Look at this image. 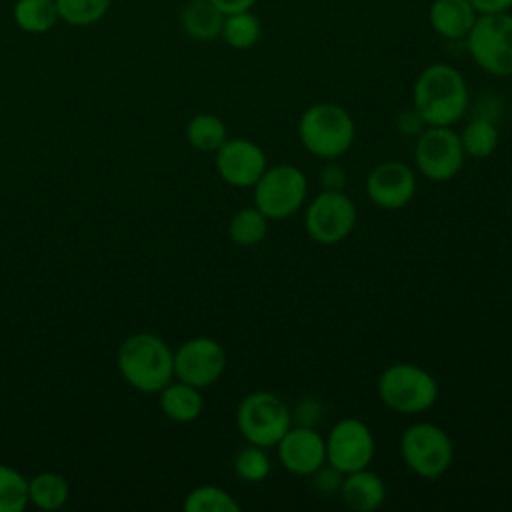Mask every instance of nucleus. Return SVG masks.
I'll list each match as a JSON object with an SVG mask.
<instances>
[{
	"label": "nucleus",
	"mask_w": 512,
	"mask_h": 512,
	"mask_svg": "<svg viewBox=\"0 0 512 512\" xmlns=\"http://www.w3.org/2000/svg\"><path fill=\"white\" fill-rule=\"evenodd\" d=\"M12 18L26 34H46L58 24L60 14L54 0H16Z\"/></svg>",
	"instance_id": "obj_20"
},
{
	"label": "nucleus",
	"mask_w": 512,
	"mask_h": 512,
	"mask_svg": "<svg viewBox=\"0 0 512 512\" xmlns=\"http://www.w3.org/2000/svg\"><path fill=\"white\" fill-rule=\"evenodd\" d=\"M326 440V462L342 474L368 468L374 460L376 442L372 430L358 418L338 420Z\"/></svg>",
	"instance_id": "obj_11"
},
{
	"label": "nucleus",
	"mask_w": 512,
	"mask_h": 512,
	"mask_svg": "<svg viewBox=\"0 0 512 512\" xmlns=\"http://www.w3.org/2000/svg\"><path fill=\"white\" fill-rule=\"evenodd\" d=\"M214 154L218 176L234 188H252L268 168L266 152L248 138H228Z\"/></svg>",
	"instance_id": "obj_13"
},
{
	"label": "nucleus",
	"mask_w": 512,
	"mask_h": 512,
	"mask_svg": "<svg viewBox=\"0 0 512 512\" xmlns=\"http://www.w3.org/2000/svg\"><path fill=\"white\" fill-rule=\"evenodd\" d=\"M366 194L370 202L382 210H400L408 206L416 194L414 170L400 160H384L370 170Z\"/></svg>",
	"instance_id": "obj_14"
},
{
	"label": "nucleus",
	"mask_w": 512,
	"mask_h": 512,
	"mask_svg": "<svg viewBox=\"0 0 512 512\" xmlns=\"http://www.w3.org/2000/svg\"><path fill=\"white\" fill-rule=\"evenodd\" d=\"M510 208H512V190H510Z\"/></svg>",
	"instance_id": "obj_36"
},
{
	"label": "nucleus",
	"mask_w": 512,
	"mask_h": 512,
	"mask_svg": "<svg viewBox=\"0 0 512 512\" xmlns=\"http://www.w3.org/2000/svg\"><path fill=\"white\" fill-rule=\"evenodd\" d=\"M470 104L462 72L446 62L428 64L414 80L412 108L426 126H454Z\"/></svg>",
	"instance_id": "obj_1"
},
{
	"label": "nucleus",
	"mask_w": 512,
	"mask_h": 512,
	"mask_svg": "<svg viewBox=\"0 0 512 512\" xmlns=\"http://www.w3.org/2000/svg\"><path fill=\"white\" fill-rule=\"evenodd\" d=\"M28 504V480L14 468L0 464V512H22Z\"/></svg>",
	"instance_id": "obj_29"
},
{
	"label": "nucleus",
	"mask_w": 512,
	"mask_h": 512,
	"mask_svg": "<svg viewBox=\"0 0 512 512\" xmlns=\"http://www.w3.org/2000/svg\"><path fill=\"white\" fill-rule=\"evenodd\" d=\"M236 426L246 442L274 448L292 426V410L278 394L256 390L240 400Z\"/></svg>",
	"instance_id": "obj_5"
},
{
	"label": "nucleus",
	"mask_w": 512,
	"mask_h": 512,
	"mask_svg": "<svg viewBox=\"0 0 512 512\" xmlns=\"http://www.w3.org/2000/svg\"><path fill=\"white\" fill-rule=\"evenodd\" d=\"M460 142L466 156L474 160H484L492 156L494 150L498 148L500 134L492 120L478 116L464 126V130L460 132Z\"/></svg>",
	"instance_id": "obj_21"
},
{
	"label": "nucleus",
	"mask_w": 512,
	"mask_h": 512,
	"mask_svg": "<svg viewBox=\"0 0 512 512\" xmlns=\"http://www.w3.org/2000/svg\"><path fill=\"white\" fill-rule=\"evenodd\" d=\"M224 370L226 352L214 338H190L174 352V376L200 390L218 382Z\"/></svg>",
	"instance_id": "obj_12"
},
{
	"label": "nucleus",
	"mask_w": 512,
	"mask_h": 512,
	"mask_svg": "<svg viewBox=\"0 0 512 512\" xmlns=\"http://www.w3.org/2000/svg\"><path fill=\"white\" fill-rule=\"evenodd\" d=\"M232 466H234V472L240 480L252 482V484L266 480L270 470H272L270 456H268L266 448L250 444V442L236 452Z\"/></svg>",
	"instance_id": "obj_28"
},
{
	"label": "nucleus",
	"mask_w": 512,
	"mask_h": 512,
	"mask_svg": "<svg viewBox=\"0 0 512 512\" xmlns=\"http://www.w3.org/2000/svg\"><path fill=\"white\" fill-rule=\"evenodd\" d=\"M312 480V486L316 490H320L322 494H330L334 490H340V484H342V478L344 474L338 472L334 466H330L328 462L324 466H320L314 474L308 476Z\"/></svg>",
	"instance_id": "obj_30"
},
{
	"label": "nucleus",
	"mask_w": 512,
	"mask_h": 512,
	"mask_svg": "<svg viewBox=\"0 0 512 512\" xmlns=\"http://www.w3.org/2000/svg\"><path fill=\"white\" fill-rule=\"evenodd\" d=\"M464 42L480 70L496 78L512 76V12L478 16Z\"/></svg>",
	"instance_id": "obj_6"
},
{
	"label": "nucleus",
	"mask_w": 512,
	"mask_h": 512,
	"mask_svg": "<svg viewBox=\"0 0 512 512\" xmlns=\"http://www.w3.org/2000/svg\"><path fill=\"white\" fill-rule=\"evenodd\" d=\"M60 20L74 28L98 24L110 10L112 0H54Z\"/></svg>",
	"instance_id": "obj_27"
},
{
	"label": "nucleus",
	"mask_w": 512,
	"mask_h": 512,
	"mask_svg": "<svg viewBox=\"0 0 512 512\" xmlns=\"http://www.w3.org/2000/svg\"><path fill=\"white\" fill-rule=\"evenodd\" d=\"M320 184H322V190H344L346 170L338 162L326 160V164L320 170Z\"/></svg>",
	"instance_id": "obj_31"
},
{
	"label": "nucleus",
	"mask_w": 512,
	"mask_h": 512,
	"mask_svg": "<svg viewBox=\"0 0 512 512\" xmlns=\"http://www.w3.org/2000/svg\"><path fill=\"white\" fill-rule=\"evenodd\" d=\"M466 154L460 134L452 126H426L414 144L418 172L430 182H448L464 166Z\"/></svg>",
	"instance_id": "obj_10"
},
{
	"label": "nucleus",
	"mask_w": 512,
	"mask_h": 512,
	"mask_svg": "<svg viewBox=\"0 0 512 512\" xmlns=\"http://www.w3.org/2000/svg\"><path fill=\"white\" fill-rule=\"evenodd\" d=\"M186 512H240L234 496L214 484H202L190 490L184 498Z\"/></svg>",
	"instance_id": "obj_26"
},
{
	"label": "nucleus",
	"mask_w": 512,
	"mask_h": 512,
	"mask_svg": "<svg viewBox=\"0 0 512 512\" xmlns=\"http://www.w3.org/2000/svg\"><path fill=\"white\" fill-rule=\"evenodd\" d=\"M118 370L132 388L160 392L174 378V352L160 336L138 332L118 348Z\"/></svg>",
	"instance_id": "obj_2"
},
{
	"label": "nucleus",
	"mask_w": 512,
	"mask_h": 512,
	"mask_svg": "<svg viewBox=\"0 0 512 512\" xmlns=\"http://www.w3.org/2000/svg\"><path fill=\"white\" fill-rule=\"evenodd\" d=\"M356 138L354 118L346 108L334 102H316L308 106L298 120V140L304 150L322 160H338Z\"/></svg>",
	"instance_id": "obj_3"
},
{
	"label": "nucleus",
	"mask_w": 512,
	"mask_h": 512,
	"mask_svg": "<svg viewBox=\"0 0 512 512\" xmlns=\"http://www.w3.org/2000/svg\"><path fill=\"white\" fill-rule=\"evenodd\" d=\"M378 396L386 408L398 414H422L430 410L440 394L436 378L412 362H396L382 370Z\"/></svg>",
	"instance_id": "obj_4"
},
{
	"label": "nucleus",
	"mask_w": 512,
	"mask_h": 512,
	"mask_svg": "<svg viewBox=\"0 0 512 512\" xmlns=\"http://www.w3.org/2000/svg\"><path fill=\"white\" fill-rule=\"evenodd\" d=\"M284 470L294 476H310L326 464V440L314 426L292 424L274 446Z\"/></svg>",
	"instance_id": "obj_15"
},
{
	"label": "nucleus",
	"mask_w": 512,
	"mask_h": 512,
	"mask_svg": "<svg viewBox=\"0 0 512 512\" xmlns=\"http://www.w3.org/2000/svg\"><path fill=\"white\" fill-rule=\"evenodd\" d=\"M358 222V208L344 190H322L304 212V228L310 240L334 246L346 240Z\"/></svg>",
	"instance_id": "obj_9"
},
{
	"label": "nucleus",
	"mask_w": 512,
	"mask_h": 512,
	"mask_svg": "<svg viewBox=\"0 0 512 512\" xmlns=\"http://www.w3.org/2000/svg\"><path fill=\"white\" fill-rule=\"evenodd\" d=\"M400 456L408 470L424 480H436L454 462V444L444 428L432 422L408 426L400 438Z\"/></svg>",
	"instance_id": "obj_7"
},
{
	"label": "nucleus",
	"mask_w": 512,
	"mask_h": 512,
	"mask_svg": "<svg viewBox=\"0 0 512 512\" xmlns=\"http://www.w3.org/2000/svg\"><path fill=\"white\" fill-rule=\"evenodd\" d=\"M268 222L270 220L256 206H246L234 212V216L230 218L228 234L238 246H256L266 238Z\"/></svg>",
	"instance_id": "obj_25"
},
{
	"label": "nucleus",
	"mask_w": 512,
	"mask_h": 512,
	"mask_svg": "<svg viewBox=\"0 0 512 512\" xmlns=\"http://www.w3.org/2000/svg\"><path fill=\"white\" fill-rule=\"evenodd\" d=\"M320 402L316 400V398H304L298 406H296V410H294V414H292V420L294 418H298V424H302V426H314L318 420H320Z\"/></svg>",
	"instance_id": "obj_32"
},
{
	"label": "nucleus",
	"mask_w": 512,
	"mask_h": 512,
	"mask_svg": "<svg viewBox=\"0 0 512 512\" xmlns=\"http://www.w3.org/2000/svg\"><path fill=\"white\" fill-rule=\"evenodd\" d=\"M160 408L166 418L178 424H188L194 422L202 408L204 400L200 394V388L186 384L182 380L170 382L160 390Z\"/></svg>",
	"instance_id": "obj_19"
},
{
	"label": "nucleus",
	"mask_w": 512,
	"mask_h": 512,
	"mask_svg": "<svg viewBox=\"0 0 512 512\" xmlns=\"http://www.w3.org/2000/svg\"><path fill=\"white\" fill-rule=\"evenodd\" d=\"M396 128L400 130V134L404 136H418L426 124L422 122V118L418 116V112L412 108V110H404L398 114L396 118Z\"/></svg>",
	"instance_id": "obj_33"
},
{
	"label": "nucleus",
	"mask_w": 512,
	"mask_h": 512,
	"mask_svg": "<svg viewBox=\"0 0 512 512\" xmlns=\"http://www.w3.org/2000/svg\"><path fill=\"white\" fill-rule=\"evenodd\" d=\"M262 36V24L256 14L250 10L234 12L224 16L220 38L234 50H248L252 48Z\"/></svg>",
	"instance_id": "obj_24"
},
{
	"label": "nucleus",
	"mask_w": 512,
	"mask_h": 512,
	"mask_svg": "<svg viewBox=\"0 0 512 512\" xmlns=\"http://www.w3.org/2000/svg\"><path fill=\"white\" fill-rule=\"evenodd\" d=\"M478 14L468 0H434L428 8L432 30L446 40H464Z\"/></svg>",
	"instance_id": "obj_17"
},
{
	"label": "nucleus",
	"mask_w": 512,
	"mask_h": 512,
	"mask_svg": "<svg viewBox=\"0 0 512 512\" xmlns=\"http://www.w3.org/2000/svg\"><path fill=\"white\" fill-rule=\"evenodd\" d=\"M340 496L350 510L374 512L386 500V484L376 472H372L370 468H362L344 474L340 484Z\"/></svg>",
	"instance_id": "obj_16"
},
{
	"label": "nucleus",
	"mask_w": 512,
	"mask_h": 512,
	"mask_svg": "<svg viewBox=\"0 0 512 512\" xmlns=\"http://www.w3.org/2000/svg\"><path fill=\"white\" fill-rule=\"evenodd\" d=\"M224 16L210 0H190L180 10V26L190 40L212 42L222 32Z\"/></svg>",
	"instance_id": "obj_18"
},
{
	"label": "nucleus",
	"mask_w": 512,
	"mask_h": 512,
	"mask_svg": "<svg viewBox=\"0 0 512 512\" xmlns=\"http://www.w3.org/2000/svg\"><path fill=\"white\" fill-rule=\"evenodd\" d=\"M254 188V206L268 220H286L306 202L308 178L292 164L268 166Z\"/></svg>",
	"instance_id": "obj_8"
},
{
	"label": "nucleus",
	"mask_w": 512,
	"mask_h": 512,
	"mask_svg": "<svg viewBox=\"0 0 512 512\" xmlns=\"http://www.w3.org/2000/svg\"><path fill=\"white\" fill-rule=\"evenodd\" d=\"M478 16L482 14H502L512 10V0H468Z\"/></svg>",
	"instance_id": "obj_34"
},
{
	"label": "nucleus",
	"mask_w": 512,
	"mask_h": 512,
	"mask_svg": "<svg viewBox=\"0 0 512 512\" xmlns=\"http://www.w3.org/2000/svg\"><path fill=\"white\" fill-rule=\"evenodd\" d=\"M68 482L56 472H42L28 480V502L40 510H58L68 500Z\"/></svg>",
	"instance_id": "obj_23"
},
{
	"label": "nucleus",
	"mask_w": 512,
	"mask_h": 512,
	"mask_svg": "<svg viewBox=\"0 0 512 512\" xmlns=\"http://www.w3.org/2000/svg\"><path fill=\"white\" fill-rule=\"evenodd\" d=\"M220 12L224 14H234V12H244V10H250L256 0H210Z\"/></svg>",
	"instance_id": "obj_35"
},
{
	"label": "nucleus",
	"mask_w": 512,
	"mask_h": 512,
	"mask_svg": "<svg viewBox=\"0 0 512 512\" xmlns=\"http://www.w3.org/2000/svg\"><path fill=\"white\" fill-rule=\"evenodd\" d=\"M186 138L190 146L200 152H216L228 140V130L224 120L216 114L200 112L188 122Z\"/></svg>",
	"instance_id": "obj_22"
}]
</instances>
